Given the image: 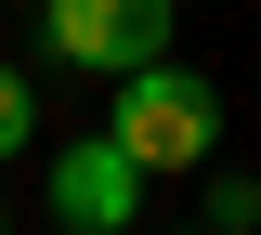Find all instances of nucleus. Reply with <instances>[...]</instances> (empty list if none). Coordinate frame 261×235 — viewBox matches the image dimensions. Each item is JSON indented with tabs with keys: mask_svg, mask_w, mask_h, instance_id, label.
Segmentation results:
<instances>
[{
	"mask_svg": "<svg viewBox=\"0 0 261 235\" xmlns=\"http://www.w3.org/2000/svg\"><path fill=\"white\" fill-rule=\"evenodd\" d=\"M13 157H39V79L27 66H0V170Z\"/></svg>",
	"mask_w": 261,
	"mask_h": 235,
	"instance_id": "4",
	"label": "nucleus"
},
{
	"mask_svg": "<svg viewBox=\"0 0 261 235\" xmlns=\"http://www.w3.org/2000/svg\"><path fill=\"white\" fill-rule=\"evenodd\" d=\"M39 209H53L65 235H130V222H144V157H130L118 131L53 144V183H39Z\"/></svg>",
	"mask_w": 261,
	"mask_h": 235,
	"instance_id": "3",
	"label": "nucleus"
},
{
	"mask_svg": "<svg viewBox=\"0 0 261 235\" xmlns=\"http://www.w3.org/2000/svg\"><path fill=\"white\" fill-rule=\"evenodd\" d=\"M196 235H209V222H196Z\"/></svg>",
	"mask_w": 261,
	"mask_h": 235,
	"instance_id": "7",
	"label": "nucleus"
},
{
	"mask_svg": "<svg viewBox=\"0 0 261 235\" xmlns=\"http://www.w3.org/2000/svg\"><path fill=\"white\" fill-rule=\"evenodd\" d=\"M0 235H13V209H0Z\"/></svg>",
	"mask_w": 261,
	"mask_h": 235,
	"instance_id": "6",
	"label": "nucleus"
},
{
	"mask_svg": "<svg viewBox=\"0 0 261 235\" xmlns=\"http://www.w3.org/2000/svg\"><path fill=\"white\" fill-rule=\"evenodd\" d=\"M105 131L144 157V183H183V170L222 157V92H209L183 53H144V66L105 79Z\"/></svg>",
	"mask_w": 261,
	"mask_h": 235,
	"instance_id": "1",
	"label": "nucleus"
},
{
	"mask_svg": "<svg viewBox=\"0 0 261 235\" xmlns=\"http://www.w3.org/2000/svg\"><path fill=\"white\" fill-rule=\"evenodd\" d=\"M183 39V0H39V53L79 79H118L144 66V53H170Z\"/></svg>",
	"mask_w": 261,
	"mask_h": 235,
	"instance_id": "2",
	"label": "nucleus"
},
{
	"mask_svg": "<svg viewBox=\"0 0 261 235\" xmlns=\"http://www.w3.org/2000/svg\"><path fill=\"white\" fill-rule=\"evenodd\" d=\"M196 222H209V235H261V183H209Z\"/></svg>",
	"mask_w": 261,
	"mask_h": 235,
	"instance_id": "5",
	"label": "nucleus"
}]
</instances>
